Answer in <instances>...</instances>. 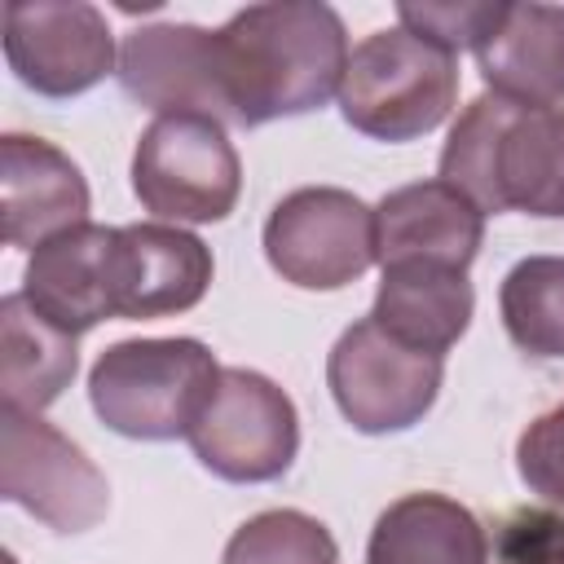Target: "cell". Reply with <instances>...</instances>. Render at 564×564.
<instances>
[{
    "label": "cell",
    "instance_id": "6da1fadb",
    "mask_svg": "<svg viewBox=\"0 0 564 564\" xmlns=\"http://www.w3.org/2000/svg\"><path fill=\"white\" fill-rule=\"evenodd\" d=\"M344 18L322 0H264L216 26L225 123L260 128L326 106L348 70Z\"/></svg>",
    "mask_w": 564,
    "mask_h": 564
},
{
    "label": "cell",
    "instance_id": "7a4b0ae2",
    "mask_svg": "<svg viewBox=\"0 0 564 564\" xmlns=\"http://www.w3.org/2000/svg\"><path fill=\"white\" fill-rule=\"evenodd\" d=\"M441 181L463 189L485 216H564V106H520L480 93L449 128Z\"/></svg>",
    "mask_w": 564,
    "mask_h": 564
},
{
    "label": "cell",
    "instance_id": "3957f363",
    "mask_svg": "<svg viewBox=\"0 0 564 564\" xmlns=\"http://www.w3.org/2000/svg\"><path fill=\"white\" fill-rule=\"evenodd\" d=\"M216 352L203 339H119L88 370L97 419L128 441L189 436L220 383Z\"/></svg>",
    "mask_w": 564,
    "mask_h": 564
},
{
    "label": "cell",
    "instance_id": "277c9868",
    "mask_svg": "<svg viewBox=\"0 0 564 564\" xmlns=\"http://www.w3.org/2000/svg\"><path fill=\"white\" fill-rule=\"evenodd\" d=\"M458 101V57L405 26L366 35L344 70L339 110L375 141H414L449 119Z\"/></svg>",
    "mask_w": 564,
    "mask_h": 564
},
{
    "label": "cell",
    "instance_id": "5b68a950",
    "mask_svg": "<svg viewBox=\"0 0 564 564\" xmlns=\"http://www.w3.org/2000/svg\"><path fill=\"white\" fill-rule=\"evenodd\" d=\"M242 189V163L220 119L159 115L132 154V194L141 207L172 225L225 220Z\"/></svg>",
    "mask_w": 564,
    "mask_h": 564
},
{
    "label": "cell",
    "instance_id": "8992f818",
    "mask_svg": "<svg viewBox=\"0 0 564 564\" xmlns=\"http://www.w3.org/2000/svg\"><path fill=\"white\" fill-rule=\"evenodd\" d=\"M441 379L445 357L397 344L388 330L375 326V317L352 322L326 357L330 397L339 414L366 436H388L423 423V414L436 405Z\"/></svg>",
    "mask_w": 564,
    "mask_h": 564
},
{
    "label": "cell",
    "instance_id": "52a82bcc",
    "mask_svg": "<svg viewBox=\"0 0 564 564\" xmlns=\"http://www.w3.org/2000/svg\"><path fill=\"white\" fill-rule=\"evenodd\" d=\"M185 441L212 476L234 485H264L295 463L300 414L269 375L225 366L212 405Z\"/></svg>",
    "mask_w": 564,
    "mask_h": 564
},
{
    "label": "cell",
    "instance_id": "ba28073f",
    "mask_svg": "<svg viewBox=\"0 0 564 564\" xmlns=\"http://www.w3.org/2000/svg\"><path fill=\"white\" fill-rule=\"evenodd\" d=\"M273 273L304 291H339L375 264V207L339 185L291 189L264 220Z\"/></svg>",
    "mask_w": 564,
    "mask_h": 564
},
{
    "label": "cell",
    "instance_id": "9c48e42d",
    "mask_svg": "<svg viewBox=\"0 0 564 564\" xmlns=\"http://www.w3.org/2000/svg\"><path fill=\"white\" fill-rule=\"evenodd\" d=\"M0 494L57 533L93 529L110 507L97 463L40 414L0 410Z\"/></svg>",
    "mask_w": 564,
    "mask_h": 564
},
{
    "label": "cell",
    "instance_id": "30bf717a",
    "mask_svg": "<svg viewBox=\"0 0 564 564\" xmlns=\"http://www.w3.org/2000/svg\"><path fill=\"white\" fill-rule=\"evenodd\" d=\"M9 70L40 97H79L115 66V35L97 4L18 0L4 9Z\"/></svg>",
    "mask_w": 564,
    "mask_h": 564
},
{
    "label": "cell",
    "instance_id": "8fae6325",
    "mask_svg": "<svg viewBox=\"0 0 564 564\" xmlns=\"http://www.w3.org/2000/svg\"><path fill=\"white\" fill-rule=\"evenodd\" d=\"M119 84L159 115H212L225 123L216 31L194 22L137 26L119 53Z\"/></svg>",
    "mask_w": 564,
    "mask_h": 564
},
{
    "label": "cell",
    "instance_id": "7c38bea8",
    "mask_svg": "<svg viewBox=\"0 0 564 564\" xmlns=\"http://www.w3.org/2000/svg\"><path fill=\"white\" fill-rule=\"evenodd\" d=\"M485 242V212L449 181H414L375 207V260L388 264H441L467 273Z\"/></svg>",
    "mask_w": 564,
    "mask_h": 564
},
{
    "label": "cell",
    "instance_id": "4fadbf2b",
    "mask_svg": "<svg viewBox=\"0 0 564 564\" xmlns=\"http://www.w3.org/2000/svg\"><path fill=\"white\" fill-rule=\"evenodd\" d=\"M115 238L110 225H75L44 247L31 251L22 273L26 304L62 326L66 335H84L106 317H119L115 304Z\"/></svg>",
    "mask_w": 564,
    "mask_h": 564
},
{
    "label": "cell",
    "instance_id": "5bb4252c",
    "mask_svg": "<svg viewBox=\"0 0 564 564\" xmlns=\"http://www.w3.org/2000/svg\"><path fill=\"white\" fill-rule=\"evenodd\" d=\"M0 212L9 247H44L48 238L88 225V181L44 137H0Z\"/></svg>",
    "mask_w": 564,
    "mask_h": 564
},
{
    "label": "cell",
    "instance_id": "9a60e30c",
    "mask_svg": "<svg viewBox=\"0 0 564 564\" xmlns=\"http://www.w3.org/2000/svg\"><path fill=\"white\" fill-rule=\"evenodd\" d=\"M212 286V251L181 225H123L115 238L119 317H167L194 308Z\"/></svg>",
    "mask_w": 564,
    "mask_h": 564
},
{
    "label": "cell",
    "instance_id": "2e32d148",
    "mask_svg": "<svg viewBox=\"0 0 564 564\" xmlns=\"http://www.w3.org/2000/svg\"><path fill=\"white\" fill-rule=\"evenodd\" d=\"M471 313L476 291L467 273L441 264H388L370 308L379 330L427 357H445L467 335Z\"/></svg>",
    "mask_w": 564,
    "mask_h": 564
},
{
    "label": "cell",
    "instance_id": "e0dca14e",
    "mask_svg": "<svg viewBox=\"0 0 564 564\" xmlns=\"http://www.w3.org/2000/svg\"><path fill=\"white\" fill-rule=\"evenodd\" d=\"M476 66L489 93L520 106L564 101V4H507L480 40Z\"/></svg>",
    "mask_w": 564,
    "mask_h": 564
},
{
    "label": "cell",
    "instance_id": "ac0fdd59",
    "mask_svg": "<svg viewBox=\"0 0 564 564\" xmlns=\"http://www.w3.org/2000/svg\"><path fill=\"white\" fill-rule=\"evenodd\" d=\"M366 564H489V538L458 498L405 494L375 520Z\"/></svg>",
    "mask_w": 564,
    "mask_h": 564
},
{
    "label": "cell",
    "instance_id": "d6986e66",
    "mask_svg": "<svg viewBox=\"0 0 564 564\" xmlns=\"http://www.w3.org/2000/svg\"><path fill=\"white\" fill-rule=\"evenodd\" d=\"M79 370L75 335L40 317L22 291L0 300V392L4 405L40 414L53 405Z\"/></svg>",
    "mask_w": 564,
    "mask_h": 564
},
{
    "label": "cell",
    "instance_id": "ffe728a7",
    "mask_svg": "<svg viewBox=\"0 0 564 564\" xmlns=\"http://www.w3.org/2000/svg\"><path fill=\"white\" fill-rule=\"evenodd\" d=\"M502 326L529 357H564V256H524L498 291Z\"/></svg>",
    "mask_w": 564,
    "mask_h": 564
},
{
    "label": "cell",
    "instance_id": "44dd1931",
    "mask_svg": "<svg viewBox=\"0 0 564 564\" xmlns=\"http://www.w3.org/2000/svg\"><path fill=\"white\" fill-rule=\"evenodd\" d=\"M220 564H339V546L317 516L273 507L234 529Z\"/></svg>",
    "mask_w": 564,
    "mask_h": 564
},
{
    "label": "cell",
    "instance_id": "7402d4cb",
    "mask_svg": "<svg viewBox=\"0 0 564 564\" xmlns=\"http://www.w3.org/2000/svg\"><path fill=\"white\" fill-rule=\"evenodd\" d=\"M502 9L507 4H494V0H485V4H476V0L454 4L449 0V4H397V18H401L405 31L423 35L427 44L458 57V48H471V53L480 48V40L498 26Z\"/></svg>",
    "mask_w": 564,
    "mask_h": 564
},
{
    "label": "cell",
    "instance_id": "603a6c76",
    "mask_svg": "<svg viewBox=\"0 0 564 564\" xmlns=\"http://www.w3.org/2000/svg\"><path fill=\"white\" fill-rule=\"evenodd\" d=\"M516 467H520V480L538 498L564 507V401L555 410L538 414L520 432V441H516Z\"/></svg>",
    "mask_w": 564,
    "mask_h": 564
},
{
    "label": "cell",
    "instance_id": "cb8c5ba5",
    "mask_svg": "<svg viewBox=\"0 0 564 564\" xmlns=\"http://www.w3.org/2000/svg\"><path fill=\"white\" fill-rule=\"evenodd\" d=\"M507 564H564V511H520L502 524Z\"/></svg>",
    "mask_w": 564,
    "mask_h": 564
}]
</instances>
